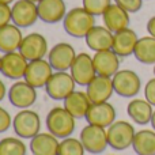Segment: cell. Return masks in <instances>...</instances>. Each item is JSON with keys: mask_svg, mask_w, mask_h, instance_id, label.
Here are the masks:
<instances>
[{"mask_svg": "<svg viewBox=\"0 0 155 155\" xmlns=\"http://www.w3.org/2000/svg\"><path fill=\"white\" fill-rule=\"evenodd\" d=\"M45 124L48 132L61 140L74 134L76 128V118L64 106H56L52 107L46 114Z\"/></svg>", "mask_w": 155, "mask_h": 155, "instance_id": "1", "label": "cell"}, {"mask_svg": "<svg viewBox=\"0 0 155 155\" xmlns=\"http://www.w3.org/2000/svg\"><path fill=\"white\" fill-rule=\"evenodd\" d=\"M95 26V16L91 15L83 7H75L70 10L63 21L65 33L74 38H84Z\"/></svg>", "mask_w": 155, "mask_h": 155, "instance_id": "2", "label": "cell"}, {"mask_svg": "<svg viewBox=\"0 0 155 155\" xmlns=\"http://www.w3.org/2000/svg\"><path fill=\"white\" fill-rule=\"evenodd\" d=\"M12 128L21 139H33L41 132V117L31 109H21L14 116Z\"/></svg>", "mask_w": 155, "mask_h": 155, "instance_id": "3", "label": "cell"}, {"mask_svg": "<svg viewBox=\"0 0 155 155\" xmlns=\"http://www.w3.org/2000/svg\"><path fill=\"white\" fill-rule=\"evenodd\" d=\"M106 132L109 147H112L116 151H124L127 148L132 147L135 134H136L134 125L124 120H116L106 129Z\"/></svg>", "mask_w": 155, "mask_h": 155, "instance_id": "4", "label": "cell"}, {"mask_svg": "<svg viewBox=\"0 0 155 155\" xmlns=\"http://www.w3.org/2000/svg\"><path fill=\"white\" fill-rule=\"evenodd\" d=\"M44 88L48 97L53 101H64L71 93L76 90V82L68 71L67 72L54 71Z\"/></svg>", "mask_w": 155, "mask_h": 155, "instance_id": "5", "label": "cell"}, {"mask_svg": "<svg viewBox=\"0 0 155 155\" xmlns=\"http://www.w3.org/2000/svg\"><path fill=\"white\" fill-rule=\"evenodd\" d=\"M79 139L82 142L83 147H84L86 153L88 154H94V155L102 154L106 150V147H109L106 128H102V127L87 124L80 131Z\"/></svg>", "mask_w": 155, "mask_h": 155, "instance_id": "6", "label": "cell"}, {"mask_svg": "<svg viewBox=\"0 0 155 155\" xmlns=\"http://www.w3.org/2000/svg\"><path fill=\"white\" fill-rule=\"evenodd\" d=\"M112 80L114 93L123 98H135L142 90V79L132 70H118Z\"/></svg>", "mask_w": 155, "mask_h": 155, "instance_id": "7", "label": "cell"}, {"mask_svg": "<svg viewBox=\"0 0 155 155\" xmlns=\"http://www.w3.org/2000/svg\"><path fill=\"white\" fill-rule=\"evenodd\" d=\"M8 101L14 107L30 109L37 101V88L26 82L25 79L16 80L8 88Z\"/></svg>", "mask_w": 155, "mask_h": 155, "instance_id": "8", "label": "cell"}, {"mask_svg": "<svg viewBox=\"0 0 155 155\" xmlns=\"http://www.w3.org/2000/svg\"><path fill=\"white\" fill-rule=\"evenodd\" d=\"M78 53L71 44L68 42H59L49 49L48 61L51 63L52 68L54 71L67 72L71 70L74 61H75Z\"/></svg>", "mask_w": 155, "mask_h": 155, "instance_id": "9", "label": "cell"}, {"mask_svg": "<svg viewBox=\"0 0 155 155\" xmlns=\"http://www.w3.org/2000/svg\"><path fill=\"white\" fill-rule=\"evenodd\" d=\"M12 23L21 29L30 27L40 19L37 3L30 0H16L11 5Z\"/></svg>", "mask_w": 155, "mask_h": 155, "instance_id": "10", "label": "cell"}, {"mask_svg": "<svg viewBox=\"0 0 155 155\" xmlns=\"http://www.w3.org/2000/svg\"><path fill=\"white\" fill-rule=\"evenodd\" d=\"M19 52L29 61L45 59L49 53L48 41H46V38L41 33H30V34L23 37Z\"/></svg>", "mask_w": 155, "mask_h": 155, "instance_id": "11", "label": "cell"}, {"mask_svg": "<svg viewBox=\"0 0 155 155\" xmlns=\"http://www.w3.org/2000/svg\"><path fill=\"white\" fill-rule=\"evenodd\" d=\"M29 60L19 51L4 53L2 56V74L3 76L14 80H22L26 74Z\"/></svg>", "mask_w": 155, "mask_h": 155, "instance_id": "12", "label": "cell"}, {"mask_svg": "<svg viewBox=\"0 0 155 155\" xmlns=\"http://www.w3.org/2000/svg\"><path fill=\"white\" fill-rule=\"evenodd\" d=\"M54 70L52 68L51 63L48 59H40V60H33L29 61L26 74H25L23 79L26 80L29 84H31L35 88L45 87L48 80L53 75Z\"/></svg>", "mask_w": 155, "mask_h": 155, "instance_id": "13", "label": "cell"}, {"mask_svg": "<svg viewBox=\"0 0 155 155\" xmlns=\"http://www.w3.org/2000/svg\"><path fill=\"white\" fill-rule=\"evenodd\" d=\"M70 74L72 75L74 80L79 86H87L94 78L97 76L95 67H94L93 56L88 53H78L75 61L70 70Z\"/></svg>", "mask_w": 155, "mask_h": 155, "instance_id": "14", "label": "cell"}, {"mask_svg": "<svg viewBox=\"0 0 155 155\" xmlns=\"http://www.w3.org/2000/svg\"><path fill=\"white\" fill-rule=\"evenodd\" d=\"M116 116H117V112L109 101L101 102V104H91L87 116H86V121L91 125L102 127L107 129L116 121Z\"/></svg>", "mask_w": 155, "mask_h": 155, "instance_id": "15", "label": "cell"}, {"mask_svg": "<svg viewBox=\"0 0 155 155\" xmlns=\"http://www.w3.org/2000/svg\"><path fill=\"white\" fill-rule=\"evenodd\" d=\"M86 94L88 95L91 104H101V102H107L110 97L114 93L112 78L97 75L86 86Z\"/></svg>", "mask_w": 155, "mask_h": 155, "instance_id": "16", "label": "cell"}, {"mask_svg": "<svg viewBox=\"0 0 155 155\" xmlns=\"http://www.w3.org/2000/svg\"><path fill=\"white\" fill-rule=\"evenodd\" d=\"M97 75L113 78L120 70V56L113 49L95 52L93 56Z\"/></svg>", "mask_w": 155, "mask_h": 155, "instance_id": "17", "label": "cell"}, {"mask_svg": "<svg viewBox=\"0 0 155 155\" xmlns=\"http://www.w3.org/2000/svg\"><path fill=\"white\" fill-rule=\"evenodd\" d=\"M37 5L40 19L48 25H54L64 21L68 12L64 0H41L37 3Z\"/></svg>", "mask_w": 155, "mask_h": 155, "instance_id": "18", "label": "cell"}, {"mask_svg": "<svg viewBox=\"0 0 155 155\" xmlns=\"http://www.w3.org/2000/svg\"><path fill=\"white\" fill-rule=\"evenodd\" d=\"M113 40H114V33L110 31L106 26H101V25H95L84 37L86 45L94 53L112 49Z\"/></svg>", "mask_w": 155, "mask_h": 155, "instance_id": "19", "label": "cell"}, {"mask_svg": "<svg viewBox=\"0 0 155 155\" xmlns=\"http://www.w3.org/2000/svg\"><path fill=\"white\" fill-rule=\"evenodd\" d=\"M102 21H104V26H106L112 33H117L124 29H128L129 23H131L129 12L124 8H121L116 3H112L109 8L104 12Z\"/></svg>", "mask_w": 155, "mask_h": 155, "instance_id": "20", "label": "cell"}, {"mask_svg": "<svg viewBox=\"0 0 155 155\" xmlns=\"http://www.w3.org/2000/svg\"><path fill=\"white\" fill-rule=\"evenodd\" d=\"M129 118L137 125H147L151 123L154 106L146 98H132L127 105Z\"/></svg>", "mask_w": 155, "mask_h": 155, "instance_id": "21", "label": "cell"}, {"mask_svg": "<svg viewBox=\"0 0 155 155\" xmlns=\"http://www.w3.org/2000/svg\"><path fill=\"white\" fill-rule=\"evenodd\" d=\"M60 139L51 132H40L30 139V153L33 155H57Z\"/></svg>", "mask_w": 155, "mask_h": 155, "instance_id": "22", "label": "cell"}, {"mask_svg": "<svg viewBox=\"0 0 155 155\" xmlns=\"http://www.w3.org/2000/svg\"><path fill=\"white\" fill-rule=\"evenodd\" d=\"M137 41H139V37H137L136 31L128 27V29L114 33L112 49L120 57H129L134 54Z\"/></svg>", "mask_w": 155, "mask_h": 155, "instance_id": "23", "label": "cell"}, {"mask_svg": "<svg viewBox=\"0 0 155 155\" xmlns=\"http://www.w3.org/2000/svg\"><path fill=\"white\" fill-rule=\"evenodd\" d=\"M23 37L25 35L22 34L21 27L14 23H8L0 27V52L4 54L19 51Z\"/></svg>", "mask_w": 155, "mask_h": 155, "instance_id": "24", "label": "cell"}, {"mask_svg": "<svg viewBox=\"0 0 155 155\" xmlns=\"http://www.w3.org/2000/svg\"><path fill=\"white\" fill-rule=\"evenodd\" d=\"M63 106H64L76 120H80V118H86L88 109H90V106H91V101H90V98H88V95L86 94V91L75 90L63 101Z\"/></svg>", "mask_w": 155, "mask_h": 155, "instance_id": "25", "label": "cell"}, {"mask_svg": "<svg viewBox=\"0 0 155 155\" xmlns=\"http://www.w3.org/2000/svg\"><path fill=\"white\" fill-rule=\"evenodd\" d=\"M132 148L137 155H155V131L140 129L135 134Z\"/></svg>", "mask_w": 155, "mask_h": 155, "instance_id": "26", "label": "cell"}, {"mask_svg": "<svg viewBox=\"0 0 155 155\" xmlns=\"http://www.w3.org/2000/svg\"><path fill=\"white\" fill-rule=\"evenodd\" d=\"M134 56L142 64L155 65V38L151 35L139 38Z\"/></svg>", "mask_w": 155, "mask_h": 155, "instance_id": "27", "label": "cell"}, {"mask_svg": "<svg viewBox=\"0 0 155 155\" xmlns=\"http://www.w3.org/2000/svg\"><path fill=\"white\" fill-rule=\"evenodd\" d=\"M27 146L21 137H3L0 140V155H26Z\"/></svg>", "mask_w": 155, "mask_h": 155, "instance_id": "28", "label": "cell"}, {"mask_svg": "<svg viewBox=\"0 0 155 155\" xmlns=\"http://www.w3.org/2000/svg\"><path fill=\"white\" fill-rule=\"evenodd\" d=\"M84 153L86 150L83 147L80 139L70 136L60 140L59 154L57 155H84Z\"/></svg>", "mask_w": 155, "mask_h": 155, "instance_id": "29", "label": "cell"}, {"mask_svg": "<svg viewBox=\"0 0 155 155\" xmlns=\"http://www.w3.org/2000/svg\"><path fill=\"white\" fill-rule=\"evenodd\" d=\"M82 7L87 10L91 15L102 16L104 12L112 4V0H82Z\"/></svg>", "mask_w": 155, "mask_h": 155, "instance_id": "30", "label": "cell"}, {"mask_svg": "<svg viewBox=\"0 0 155 155\" xmlns=\"http://www.w3.org/2000/svg\"><path fill=\"white\" fill-rule=\"evenodd\" d=\"M116 4H118L121 8L128 11L129 14H135L142 10L143 0H113Z\"/></svg>", "mask_w": 155, "mask_h": 155, "instance_id": "31", "label": "cell"}, {"mask_svg": "<svg viewBox=\"0 0 155 155\" xmlns=\"http://www.w3.org/2000/svg\"><path fill=\"white\" fill-rule=\"evenodd\" d=\"M12 120H14V117H11L10 113L3 106H0V134L7 132L12 127Z\"/></svg>", "mask_w": 155, "mask_h": 155, "instance_id": "32", "label": "cell"}, {"mask_svg": "<svg viewBox=\"0 0 155 155\" xmlns=\"http://www.w3.org/2000/svg\"><path fill=\"white\" fill-rule=\"evenodd\" d=\"M8 23H12L11 5L5 4V3H0V27L5 26Z\"/></svg>", "mask_w": 155, "mask_h": 155, "instance_id": "33", "label": "cell"}, {"mask_svg": "<svg viewBox=\"0 0 155 155\" xmlns=\"http://www.w3.org/2000/svg\"><path fill=\"white\" fill-rule=\"evenodd\" d=\"M144 98L155 107V78L150 79L144 86Z\"/></svg>", "mask_w": 155, "mask_h": 155, "instance_id": "34", "label": "cell"}, {"mask_svg": "<svg viewBox=\"0 0 155 155\" xmlns=\"http://www.w3.org/2000/svg\"><path fill=\"white\" fill-rule=\"evenodd\" d=\"M147 31H148V35L155 38V16L148 19L147 22Z\"/></svg>", "mask_w": 155, "mask_h": 155, "instance_id": "35", "label": "cell"}, {"mask_svg": "<svg viewBox=\"0 0 155 155\" xmlns=\"http://www.w3.org/2000/svg\"><path fill=\"white\" fill-rule=\"evenodd\" d=\"M5 95H8V90H7V86L5 83L0 79V102L5 98Z\"/></svg>", "mask_w": 155, "mask_h": 155, "instance_id": "36", "label": "cell"}, {"mask_svg": "<svg viewBox=\"0 0 155 155\" xmlns=\"http://www.w3.org/2000/svg\"><path fill=\"white\" fill-rule=\"evenodd\" d=\"M151 127H153V129L155 131V110H154V113H153V118H151Z\"/></svg>", "mask_w": 155, "mask_h": 155, "instance_id": "37", "label": "cell"}, {"mask_svg": "<svg viewBox=\"0 0 155 155\" xmlns=\"http://www.w3.org/2000/svg\"><path fill=\"white\" fill-rule=\"evenodd\" d=\"M14 2H16V0H0V3H5V4H12Z\"/></svg>", "mask_w": 155, "mask_h": 155, "instance_id": "38", "label": "cell"}, {"mask_svg": "<svg viewBox=\"0 0 155 155\" xmlns=\"http://www.w3.org/2000/svg\"><path fill=\"white\" fill-rule=\"evenodd\" d=\"M0 74H2V56H0Z\"/></svg>", "mask_w": 155, "mask_h": 155, "instance_id": "39", "label": "cell"}, {"mask_svg": "<svg viewBox=\"0 0 155 155\" xmlns=\"http://www.w3.org/2000/svg\"><path fill=\"white\" fill-rule=\"evenodd\" d=\"M30 2H34V3H40L41 0H30Z\"/></svg>", "mask_w": 155, "mask_h": 155, "instance_id": "40", "label": "cell"}, {"mask_svg": "<svg viewBox=\"0 0 155 155\" xmlns=\"http://www.w3.org/2000/svg\"><path fill=\"white\" fill-rule=\"evenodd\" d=\"M154 75H155V65H154Z\"/></svg>", "mask_w": 155, "mask_h": 155, "instance_id": "41", "label": "cell"}, {"mask_svg": "<svg viewBox=\"0 0 155 155\" xmlns=\"http://www.w3.org/2000/svg\"><path fill=\"white\" fill-rule=\"evenodd\" d=\"M110 155H114V154H110Z\"/></svg>", "mask_w": 155, "mask_h": 155, "instance_id": "42", "label": "cell"}]
</instances>
